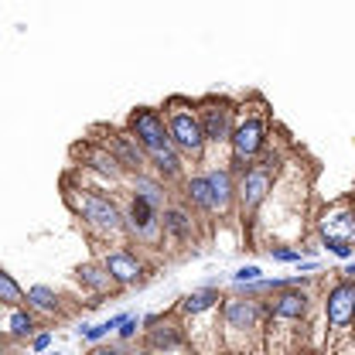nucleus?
<instances>
[{"label":"nucleus","instance_id":"obj_1","mask_svg":"<svg viewBox=\"0 0 355 355\" xmlns=\"http://www.w3.org/2000/svg\"><path fill=\"white\" fill-rule=\"evenodd\" d=\"M69 212L79 219L83 229H89L96 239H116L127 243V216L116 195H106L103 188H92L89 181L72 175L65 178V191H62Z\"/></svg>","mask_w":355,"mask_h":355},{"label":"nucleus","instance_id":"obj_2","mask_svg":"<svg viewBox=\"0 0 355 355\" xmlns=\"http://www.w3.org/2000/svg\"><path fill=\"white\" fill-rule=\"evenodd\" d=\"M266 297L229 294L219 304V338L225 355H263Z\"/></svg>","mask_w":355,"mask_h":355},{"label":"nucleus","instance_id":"obj_3","mask_svg":"<svg viewBox=\"0 0 355 355\" xmlns=\"http://www.w3.org/2000/svg\"><path fill=\"white\" fill-rule=\"evenodd\" d=\"M270 137H273L270 110L260 99H257V110L250 103H239V116H236V127H232V137H229V168H232V175L239 178L263 154Z\"/></svg>","mask_w":355,"mask_h":355},{"label":"nucleus","instance_id":"obj_4","mask_svg":"<svg viewBox=\"0 0 355 355\" xmlns=\"http://www.w3.org/2000/svg\"><path fill=\"white\" fill-rule=\"evenodd\" d=\"M284 168V150H273V144H266V150L239 175V212L236 219L253 222L266 205V198L277 188V175Z\"/></svg>","mask_w":355,"mask_h":355},{"label":"nucleus","instance_id":"obj_5","mask_svg":"<svg viewBox=\"0 0 355 355\" xmlns=\"http://www.w3.org/2000/svg\"><path fill=\"white\" fill-rule=\"evenodd\" d=\"M161 110H164V116H168L171 144L188 157V164H205V157H209V140H205V130H202L195 99H188V96H168Z\"/></svg>","mask_w":355,"mask_h":355},{"label":"nucleus","instance_id":"obj_6","mask_svg":"<svg viewBox=\"0 0 355 355\" xmlns=\"http://www.w3.org/2000/svg\"><path fill=\"white\" fill-rule=\"evenodd\" d=\"M318 314H321V331H324V345L349 338L355 324V280L352 277H335L321 297H318Z\"/></svg>","mask_w":355,"mask_h":355},{"label":"nucleus","instance_id":"obj_7","mask_svg":"<svg viewBox=\"0 0 355 355\" xmlns=\"http://www.w3.org/2000/svg\"><path fill=\"white\" fill-rule=\"evenodd\" d=\"M198 106V120H202V130H205V140H209V150H229V137H232V127H236V116H239V103L229 99V96H202L195 99Z\"/></svg>","mask_w":355,"mask_h":355},{"label":"nucleus","instance_id":"obj_8","mask_svg":"<svg viewBox=\"0 0 355 355\" xmlns=\"http://www.w3.org/2000/svg\"><path fill=\"white\" fill-rule=\"evenodd\" d=\"M123 216H127V243H133L137 250H161L164 236H161V209H154L150 202L137 198L127 191L123 202Z\"/></svg>","mask_w":355,"mask_h":355},{"label":"nucleus","instance_id":"obj_9","mask_svg":"<svg viewBox=\"0 0 355 355\" xmlns=\"http://www.w3.org/2000/svg\"><path fill=\"white\" fill-rule=\"evenodd\" d=\"M318 314V297L311 287L291 284L277 294L266 297V321H280V324H311V318Z\"/></svg>","mask_w":355,"mask_h":355},{"label":"nucleus","instance_id":"obj_10","mask_svg":"<svg viewBox=\"0 0 355 355\" xmlns=\"http://www.w3.org/2000/svg\"><path fill=\"white\" fill-rule=\"evenodd\" d=\"M96 257L110 270V277L116 280L120 291L140 287V284L147 280V273H150V263H147L144 250H133V243H116V246H110V250H99Z\"/></svg>","mask_w":355,"mask_h":355},{"label":"nucleus","instance_id":"obj_11","mask_svg":"<svg viewBox=\"0 0 355 355\" xmlns=\"http://www.w3.org/2000/svg\"><path fill=\"white\" fill-rule=\"evenodd\" d=\"M314 236L324 250L345 243V246H355V202L352 198H338L331 205L321 209V216L314 219Z\"/></svg>","mask_w":355,"mask_h":355},{"label":"nucleus","instance_id":"obj_12","mask_svg":"<svg viewBox=\"0 0 355 355\" xmlns=\"http://www.w3.org/2000/svg\"><path fill=\"white\" fill-rule=\"evenodd\" d=\"M72 161H76V171H86L96 175L103 184H127V171L120 168V161L113 157V150L99 140H83L72 147Z\"/></svg>","mask_w":355,"mask_h":355},{"label":"nucleus","instance_id":"obj_13","mask_svg":"<svg viewBox=\"0 0 355 355\" xmlns=\"http://www.w3.org/2000/svg\"><path fill=\"white\" fill-rule=\"evenodd\" d=\"M202 225L205 222L198 219L181 198H171L164 209H161V236L164 243H171L175 250H188L202 239Z\"/></svg>","mask_w":355,"mask_h":355},{"label":"nucleus","instance_id":"obj_14","mask_svg":"<svg viewBox=\"0 0 355 355\" xmlns=\"http://www.w3.org/2000/svg\"><path fill=\"white\" fill-rule=\"evenodd\" d=\"M123 127L133 133V140H137L147 154H150V150H161V147L171 144L168 116H164L161 106H137V110H130V116H127Z\"/></svg>","mask_w":355,"mask_h":355},{"label":"nucleus","instance_id":"obj_15","mask_svg":"<svg viewBox=\"0 0 355 355\" xmlns=\"http://www.w3.org/2000/svg\"><path fill=\"white\" fill-rule=\"evenodd\" d=\"M144 345L154 355H178L184 345H191V342H188V328H184V321L178 318L175 308L157 314V321H154L150 328H144Z\"/></svg>","mask_w":355,"mask_h":355},{"label":"nucleus","instance_id":"obj_16","mask_svg":"<svg viewBox=\"0 0 355 355\" xmlns=\"http://www.w3.org/2000/svg\"><path fill=\"white\" fill-rule=\"evenodd\" d=\"M209 178V191H212V209H216V219H236L239 212V178L232 175L229 164H209L205 168Z\"/></svg>","mask_w":355,"mask_h":355},{"label":"nucleus","instance_id":"obj_17","mask_svg":"<svg viewBox=\"0 0 355 355\" xmlns=\"http://www.w3.org/2000/svg\"><path fill=\"white\" fill-rule=\"evenodd\" d=\"M76 284H79V291H86L89 294V308H96V304H103L106 297H113V294H120V287H116V280L110 277V270L103 266L99 257H89L83 263L76 266Z\"/></svg>","mask_w":355,"mask_h":355},{"label":"nucleus","instance_id":"obj_18","mask_svg":"<svg viewBox=\"0 0 355 355\" xmlns=\"http://www.w3.org/2000/svg\"><path fill=\"white\" fill-rule=\"evenodd\" d=\"M99 144H106L110 150H113V157L120 161V168L130 175H140V171H147L150 164H147V150L133 140V133L127 127H110V137L106 140H99Z\"/></svg>","mask_w":355,"mask_h":355},{"label":"nucleus","instance_id":"obj_19","mask_svg":"<svg viewBox=\"0 0 355 355\" xmlns=\"http://www.w3.org/2000/svg\"><path fill=\"white\" fill-rule=\"evenodd\" d=\"M222 304V291H219V280H209V284H202V287H195V291H188L181 301L175 304L178 318L181 321H198V318H209V314H216Z\"/></svg>","mask_w":355,"mask_h":355},{"label":"nucleus","instance_id":"obj_20","mask_svg":"<svg viewBox=\"0 0 355 355\" xmlns=\"http://www.w3.org/2000/svg\"><path fill=\"white\" fill-rule=\"evenodd\" d=\"M181 202L198 216V219L205 222H216V209H212V191H209V178H205V168H198V171H188V178L181 181Z\"/></svg>","mask_w":355,"mask_h":355},{"label":"nucleus","instance_id":"obj_21","mask_svg":"<svg viewBox=\"0 0 355 355\" xmlns=\"http://www.w3.org/2000/svg\"><path fill=\"white\" fill-rule=\"evenodd\" d=\"M147 164H150L154 175L161 178V181H168L171 188H175V184L181 188V181L188 178V168H191L188 157L178 150L175 144H168V147H161V150H150V154H147Z\"/></svg>","mask_w":355,"mask_h":355},{"label":"nucleus","instance_id":"obj_22","mask_svg":"<svg viewBox=\"0 0 355 355\" xmlns=\"http://www.w3.org/2000/svg\"><path fill=\"white\" fill-rule=\"evenodd\" d=\"M38 328H42V324H38V314L28 308V304L7 308L3 321H0V335H3L10 345H24V342H31Z\"/></svg>","mask_w":355,"mask_h":355},{"label":"nucleus","instance_id":"obj_23","mask_svg":"<svg viewBox=\"0 0 355 355\" xmlns=\"http://www.w3.org/2000/svg\"><path fill=\"white\" fill-rule=\"evenodd\" d=\"M127 191L137 195V198H144V202H150L154 209H164V205L175 198V195H171V184H168V181H161L150 168H147V171H140V175L127 178Z\"/></svg>","mask_w":355,"mask_h":355},{"label":"nucleus","instance_id":"obj_24","mask_svg":"<svg viewBox=\"0 0 355 355\" xmlns=\"http://www.w3.org/2000/svg\"><path fill=\"white\" fill-rule=\"evenodd\" d=\"M24 304L35 311L38 318H65V297L51 284H31L24 291Z\"/></svg>","mask_w":355,"mask_h":355},{"label":"nucleus","instance_id":"obj_25","mask_svg":"<svg viewBox=\"0 0 355 355\" xmlns=\"http://www.w3.org/2000/svg\"><path fill=\"white\" fill-rule=\"evenodd\" d=\"M130 311H123V314H113V318H106V321H99V324H79L76 331H79V338L83 342H92V345H99V342H106L110 335H116V328L123 324V318H127Z\"/></svg>","mask_w":355,"mask_h":355},{"label":"nucleus","instance_id":"obj_26","mask_svg":"<svg viewBox=\"0 0 355 355\" xmlns=\"http://www.w3.org/2000/svg\"><path fill=\"white\" fill-rule=\"evenodd\" d=\"M17 304H24V287L14 280L10 270L0 266V308H17Z\"/></svg>","mask_w":355,"mask_h":355},{"label":"nucleus","instance_id":"obj_27","mask_svg":"<svg viewBox=\"0 0 355 355\" xmlns=\"http://www.w3.org/2000/svg\"><path fill=\"white\" fill-rule=\"evenodd\" d=\"M266 257L273 260V263H301L304 260V246H291V243H273V246H266Z\"/></svg>","mask_w":355,"mask_h":355},{"label":"nucleus","instance_id":"obj_28","mask_svg":"<svg viewBox=\"0 0 355 355\" xmlns=\"http://www.w3.org/2000/svg\"><path fill=\"white\" fill-rule=\"evenodd\" d=\"M137 335H144V314H127L123 318V324L116 328V342H123V345H130Z\"/></svg>","mask_w":355,"mask_h":355},{"label":"nucleus","instance_id":"obj_29","mask_svg":"<svg viewBox=\"0 0 355 355\" xmlns=\"http://www.w3.org/2000/svg\"><path fill=\"white\" fill-rule=\"evenodd\" d=\"M260 277H263V266L260 263H243L232 270L229 280H232V284H253V280H260Z\"/></svg>","mask_w":355,"mask_h":355},{"label":"nucleus","instance_id":"obj_30","mask_svg":"<svg viewBox=\"0 0 355 355\" xmlns=\"http://www.w3.org/2000/svg\"><path fill=\"white\" fill-rule=\"evenodd\" d=\"M28 349H31L35 355L48 352V349H51V331H35V338L28 342Z\"/></svg>","mask_w":355,"mask_h":355},{"label":"nucleus","instance_id":"obj_31","mask_svg":"<svg viewBox=\"0 0 355 355\" xmlns=\"http://www.w3.org/2000/svg\"><path fill=\"white\" fill-rule=\"evenodd\" d=\"M89 355H130V349H127L123 342H113V345H103V342H99V345H92Z\"/></svg>","mask_w":355,"mask_h":355},{"label":"nucleus","instance_id":"obj_32","mask_svg":"<svg viewBox=\"0 0 355 355\" xmlns=\"http://www.w3.org/2000/svg\"><path fill=\"white\" fill-rule=\"evenodd\" d=\"M321 270V260L318 257H304L301 263H297V273H318Z\"/></svg>","mask_w":355,"mask_h":355},{"label":"nucleus","instance_id":"obj_33","mask_svg":"<svg viewBox=\"0 0 355 355\" xmlns=\"http://www.w3.org/2000/svg\"><path fill=\"white\" fill-rule=\"evenodd\" d=\"M338 273H342V277H352V280H355V257H352V260H345V266H342Z\"/></svg>","mask_w":355,"mask_h":355},{"label":"nucleus","instance_id":"obj_34","mask_svg":"<svg viewBox=\"0 0 355 355\" xmlns=\"http://www.w3.org/2000/svg\"><path fill=\"white\" fill-rule=\"evenodd\" d=\"M178 355H205V352H202V349H195V345H184Z\"/></svg>","mask_w":355,"mask_h":355},{"label":"nucleus","instance_id":"obj_35","mask_svg":"<svg viewBox=\"0 0 355 355\" xmlns=\"http://www.w3.org/2000/svg\"><path fill=\"white\" fill-rule=\"evenodd\" d=\"M130 355H154L147 345H137V349H130Z\"/></svg>","mask_w":355,"mask_h":355},{"label":"nucleus","instance_id":"obj_36","mask_svg":"<svg viewBox=\"0 0 355 355\" xmlns=\"http://www.w3.org/2000/svg\"><path fill=\"white\" fill-rule=\"evenodd\" d=\"M7 345H10V342H7V338L0 335V355H7Z\"/></svg>","mask_w":355,"mask_h":355},{"label":"nucleus","instance_id":"obj_37","mask_svg":"<svg viewBox=\"0 0 355 355\" xmlns=\"http://www.w3.org/2000/svg\"><path fill=\"white\" fill-rule=\"evenodd\" d=\"M349 342H352V349H355V324H352V331H349Z\"/></svg>","mask_w":355,"mask_h":355}]
</instances>
